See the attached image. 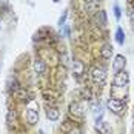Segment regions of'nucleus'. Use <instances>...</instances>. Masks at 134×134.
Returning a JSON list of instances; mask_svg holds the SVG:
<instances>
[{"label":"nucleus","mask_w":134,"mask_h":134,"mask_svg":"<svg viewBox=\"0 0 134 134\" xmlns=\"http://www.w3.org/2000/svg\"><path fill=\"white\" fill-rule=\"evenodd\" d=\"M130 17L133 19V22H134V11H131V13H130Z\"/></svg>","instance_id":"nucleus-11"},{"label":"nucleus","mask_w":134,"mask_h":134,"mask_svg":"<svg viewBox=\"0 0 134 134\" xmlns=\"http://www.w3.org/2000/svg\"><path fill=\"white\" fill-rule=\"evenodd\" d=\"M114 14H116V19L120 20V8H119V5H114Z\"/></svg>","instance_id":"nucleus-10"},{"label":"nucleus","mask_w":134,"mask_h":134,"mask_svg":"<svg viewBox=\"0 0 134 134\" xmlns=\"http://www.w3.org/2000/svg\"><path fill=\"white\" fill-rule=\"evenodd\" d=\"M125 66H126V59L123 55H116V59L113 60V71L125 69Z\"/></svg>","instance_id":"nucleus-6"},{"label":"nucleus","mask_w":134,"mask_h":134,"mask_svg":"<svg viewBox=\"0 0 134 134\" xmlns=\"http://www.w3.org/2000/svg\"><path fill=\"white\" fill-rule=\"evenodd\" d=\"M99 57H100L103 62L109 60V59L113 57V46H111L109 43H103V45L100 46V49H99Z\"/></svg>","instance_id":"nucleus-3"},{"label":"nucleus","mask_w":134,"mask_h":134,"mask_svg":"<svg viewBox=\"0 0 134 134\" xmlns=\"http://www.w3.org/2000/svg\"><path fill=\"white\" fill-rule=\"evenodd\" d=\"M34 71H36V74L39 77H45L48 74V65H46V62L42 57H37L34 60Z\"/></svg>","instance_id":"nucleus-2"},{"label":"nucleus","mask_w":134,"mask_h":134,"mask_svg":"<svg viewBox=\"0 0 134 134\" xmlns=\"http://www.w3.org/2000/svg\"><path fill=\"white\" fill-rule=\"evenodd\" d=\"M116 40L119 45H123V42H125V34H123L122 28H117V31H116Z\"/></svg>","instance_id":"nucleus-8"},{"label":"nucleus","mask_w":134,"mask_h":134,"mask_svg":"<svg viewBox=\"0 0 134 134\" xmlns=\"http://www.w3.org/2000/svg\"><path fill=\"white\" fill-rule=\"evenodd\" d=\"M26 122L28 125H36L39 122V111L36 108H28L26 109Z\"/></svg>","instance_id":"nucleus-5"},{"label":"nucleus","mask_w":134,"mask_h":134,"mask_svg":"<svg viewBox=\"0 0 134 134\" xmlns=\"http://www.w3.org/2000/svg\"><path fill=\"white\" fill-rule=\"evenodd\" d=\"M46 117L49 122H57L60 119V109L57 107H46Z\"/></svg>","instance_id":"nucleus-4"},{"label":"nucleus","mask_w":134,"mask_h":134,"mask_svg":"<svg viewBox=\"0 0 134 134\" xmlns=\"http://www.w3.org/2000/svg\"><path fill=\"white\" fill-rule=\"evenodd\" d=\"M133 128H134V122H133Z\"/></svg>","instance_id":"nucleus-12"},{"label":"nucleus","mask_w":134,"mask_h":134,"mask_svg":"<svg viewBox=\"0 0 134 134\" xmlns=\"http://www.w3.org/2000/svg\"><path fill=\"white\" fill-rule=\"evenodd\" d=\"M66 17H68V11H63V14H62L60 19H59V25H60V26H65V23H66Z\"/></svg>","instance_id":"nucleus-9"},{"label":"nucleus","mask_w":134,"mask_h":134,"mask_svg":"<svg viewBox=\"0 0 134 134\" xmlns=\"http://www.w3.org/2000/svg\"><path fill=\"white\" fill-rule=\"evenodd\" d=\"M125 100H119V99H114V97H109L108 99V109L114 114V116H122L125 113Z\"/></svg>","instance_id":"nucleus-1"},{"label":"nucleus","mask_w":134,"mask_h":134,"mask_svg":"<svg viewBox=\"0 0 134 134\" xmlns=\"http://www.w3.org/2000/svg\"><path fill=\"white\" fill-rule=\"evenodd\" d=\"M94 22L99 25V26H107V13L103 9L97 11L96 15H94Z\"/></svg>","instance_id":"nucleus-7"}]
</instances>
